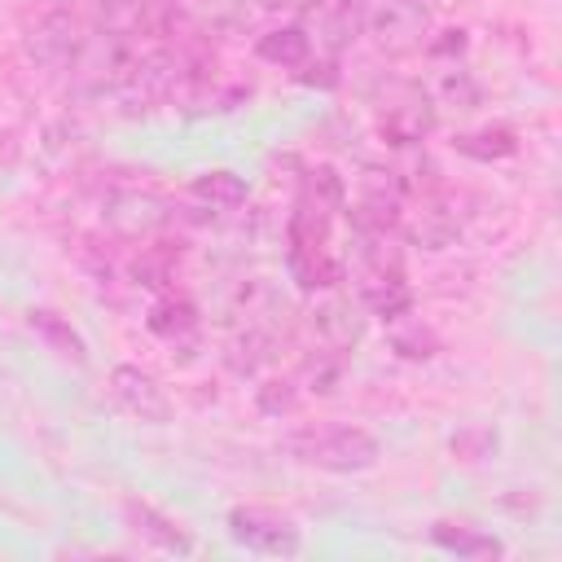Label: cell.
Segmentation results:
<instances>
[{"instance_id":"cell-22","label":"cell","mask_w":562,"mask_h":562,"mask_svg":"<svg viewBox=\"0 0 562 562\" xmlns=\"http://www.w3.org/2000/svg\"><path fill=\"white\" fill-rule=\"evenodd\" d=\"M127 272H132V285L167 290V281H171V250H162V246H140L136 259L127 263Z\"/></svg>"},{"instance_id":"cell-23","label":"cell","mask_w":562,"mask_h":562,"mask_svg":"<svg viewBox=\"0 0 562 562\" xmlns=\"http://www.w3.org/2000/svg\"><path fill=\"white\" fill-rule=\"evenodd\" d=\"M448 448H452L457 461H483V457L496 452V430H492V426H479V422H474V426H461Z\"/></svg>"},{"instance_id":"cell-19","label":"cell","mask_w":562,"mask_h":562,"mask_svg":"<svg viewBox=\"0 0 562 562\" xmlns=\"http://www.w3.org/2000/svg\"><path fill=\"white\" fill-rule=\"evenodd\" d=\"M312 329H316V347L351 351V342H360V316L351 312V303H338V299L312 312Z\"/></svg>"},{"instance_id":"cell-1","label":"cell","mask_w":562,"mask_h":562,"mask_svg":"<svg viewBox=\"0 0 562 562\" xmlns=\"http://www.w3.org/2000/svg\"><path fill=\"white\" fill-rule=\"evenodd\" d=\"M277 452L307 465V470H325V474H360L369 465H378L382 443L351 422H307L294 426L277 439Z\"/></svg>"},{"instance_id":"cell-10","label":"cell","mask_w":562,"mask_h":562,"mask_svg":"<svg viewBox=\"0 0 562 562\" xmlns=\"http://www.w3.org/2000/svg\"><path fill=\"white\" fill-rule=\"evenodd\" d=\"M123 522H127L145 544H154L158 553H176V558H189V553H193V536H189L176 518H167L162 509H154L149 501L127 496V501H123Z\"/></svg>"},{"instance_id":"cell-6","label":"cell","mask_w":562,"mask_h":562,"mask_svg":"<svg viewBox=\"0 0 562 562\" xmlns=\"http://www.w3.org/2000/svg\"><path fill=\"white\" fill-rule=\"evenodd\" d=\"M457 228H461V224H457V211H452L443 184L404 198V211H400V241H413V246H426V250H443V246H452Z\"/></svg>"},{"instance_id":"cell-11","label":"cell","mask_w":562,"mask_h":562,"mask_svg":"<svg viewBox=\"0 0 562 562\" xmlns=\"http://www.w3.org/2000/svg\"><path fill=\"white\" fill-rule=\"evenodd\" d=\"M307 22H312V31H316V44L329 53V57H338L351 40H356V31L364 26V9H360V0H312L307 4ZM307 31V35H312Z\"/></svg>"},{"instance_id":"cell-12","label":"cell","mask_w":562,"mask_h":562,"mask_svg":"<svg viewBox=\"0 0 562 562\" xmlns=\"http://www.w3.org/2000/svg\"><path fill=\"white\" fill-rule=\"evenodd\" d=\"M145 325H149V334L162 338L167 347H193V342H198V329H202L198 307H193L189 299H176V294H162V299L145 312Z\"/></svg>"},{"instance_id":"cell-21","label":"cell","mask_w":562,"mask_h":562,"mask_svg":"<svg viewBox=\"0 0 562 562\" xmlns=\"http://www.w3.org/2000/svg\"><path fill=\"white\" fill-rule=\"evenodd\" d=\"M189 193H193L198 202H206V206H220V211H233V206H241V202L250 198L246 180H241L237 171H224V167L202 171V176L189 184Z\"/></svg>"},{"instance_id":"cell-9","label":"cell","mask_w":562,"mask_h":562,"mask_svg":"<svg viewBox=\"0 0 562 562\" xmlns=\"http://www.w3.org/2000/svg\"><path fill=\"white\" fill-rule=\"evenodd\" d=\"M285 241H290V250H285L290 277L303 290H334V285H342L347 263L334 255L329 237H285Z\"/></svg>"},{"instance_id":"cell-24","label":"cell","mask_w":562,"mask_h":562,"mask_svg":"<svg viewBox=\"0 0 562 562\" xmlns=\"http://www.w3.org/2000/svg\"><path fill=\"white\" fill-rule=\"evenodd\" d=\"M294 79L299 83H307V88H334L338 83V61L334 57H325V61H316V53L294 70Z\"/></svg>"},{"instance_id":"cell-25","label":"cell","mask_w":562,"mask_h":562,"mask_svg":"<svg viewBox=\"0 0 562 562\" xmlns=\"http://www.w3.org/2000/svg\"><path fill=\"white\" fill-rule=\"evenodd\" d=\"M294 404H299L294 382H268V386H259V408L263 413H290Z\"/></svg>"},{"instance_id":"cell-5","label":"cell","mask_w":562,"mask_h":562,"mask_svg":"<svg viewBox=\"0 0 562 562\" xmlns=\"http://www.w3.org/2000/svg\"><path fill=\"white\" fill-rule=\"evenodd\" d=\"M351 220V233H400V211H404V193L395 171H378L369 167L356 184V198L342 206Z\"/></svg>"},{"instance_id":"cell-17","label":"cell","mask_w":562,"mask_h":562,"mask_svg":"<svg viewBox=\"0 0 562 562\" xmlns=\"http://www.w3.org/2000/svg\"><path fill=\"white\" fill-rule=\"evenodd\" d=\"M255 53H259V61H272L281 70H299L316 53V44H312L307 26H277V31L255 40Z\"/></svg>"},{"instance_id":"cell-8","label":"cell","mask_w":562,"mask_h":562,"mask_svg":"<svg viewBox=\"0 0 562 562\" xmlns=\"http://www.w3.org/2000/svg\"><path fill=\"white\" fill-rule=\"evenodd\" d=\"M110 395H114V404H119L123 413H132V417L145 422V426H167V422H171V400H167V391L158 386L154 373H145V369H136V364H114V369H110Z\"/></svg>"},{"instance_id":"cell-13","label":"cell","mask_w":562,"mask_h":562,"mask_svg":"<svg viewBox=\"0 0 562 562\" xmlns=\"http://www.w3.org/2000/svg\"><path fill=\"white\" fill-rule=\"evenodd\" d=\"M347 206V184L334 167H312L303 171L299 180V198H294V211H307V215H321V220H338Z\"/></svg>"},{"instance_id":"cell-15","label":"cell","mask_w":562,"mask_h":562,"mask_svg":"<svg viewBox=\"0 0 562 562\" xmlns=\"http://www.w3.org/2000/svg\"><path fill=\"white\" fill-rule=\"evenodd\" d=\"M430 540L457 558H501L505 553V540L483 531V527H470V522H452V518H439L430 522Z\"/></svg>"},{"instance_id":"cell-16","label":"cell","mask_w":562,"mask_h":562,"mask_svg":"<svg viewBox=\"0 0 562 562\" xmlns=\"http://www.w3.org/2000/svg\"><path fill=\"white\" fill-rule=\"evenodd\" d=\"M356 294H360V307L382 321H395L400 312L413 307V285L404 277H356Z\"/></svg>"},{"instance_id":"cell-18","label":"cell","mask_w":562,"mask_h":562,"mask_svg":"<svg viewBox=\"0 0 562 562\" xmlns=\"http://www.w3.org/2000/svg\"><path fill=\"white\" fill-rule=\"evenodd\" d=\"M386 338L400 360H435L439 356V334L422 316H413V307L400 312L395 321H386Z\"/></svg>"},{"instance_id":"cell-14","label":"cell","mask_w":562,"mask_h":562,"mask_svg":"<svg viewBox=\"0 0 562 562\" xmlns=\"http://www.w3.org/2000/svg\"><path fill=\"white\" fill-rule=\"evenodd\" d=\"M26 329H31L53 356H61V360H70V364H88V342H83V334H79L61 312H53V307H31V312H26Z\"/></svg>"},{"instance_id":"cell-3","label":"cell","mask_w":562,"mask_h":562,"mask_svg":"<svg viewBox=\"0 0 562 562\" xmlns=\"http://www.w3.org/2000/svg\"><path fill=\"white\" fill-rule=\"evenodd\" d=\"M364 35L386 57H413L430 40V0H369Z\"/></svg>"},{"instance_id":"cell-7","label":"cell","mask_w":562,"mask_h":562,"mask_svg":"<svg viewBox=\"0 0 562 562\" xmlns=\"http://www.w3.org/2000/svg\"><path fill=\"white\" fill-rule=\"evenodd\" d=\"M171 220H176V211H171L158 193L123 189V193H110V202H105V224H110L119 237H127V241H149V237H158Z\"/></svg>"},{"instance_id":"cell-4","label":"cell","mask_w":562,"mask_h":562,"mask_svg":"<svg viewBox=\"0 0 562 562\" xmlns=\"http://www.w3.org/2000/svg\"><path fill=\"white\" fill-rule=\"evenodd\" d=\"M228 536L241 549L268 553V558H299L303 553L299 522L281 509H268V505H233L228 509Z\"/></svg>"},{"instance_id":"cell-2","label":"cell","mask_w":562,"mask_h":562,"mask_svg":"<svg viewBox=\"0 0 562 562\" xmlns=\"http://www.w3.org/2000/svg\"><path fill=\"white\" fill-rule=\"evenodd\" d=\"M373 119H378V136L395 149H413L422 145L435 123H439V110L430 101V92L413 79H382L373 88Z\"/></svg>"},{"instance_id":"cell-20","label":"cell","mask_w":562,"mask_h":562,"mask_svg":"<svg viewBox=\"0 0 562 562\" xmlns=\"http://www.w3.org/2000/svg\"><path fill=\"white\" fill-rule=\"evenodd\" d=\"M452 149L474 158V162H501V158H509L518 149V136H514V127L496 123V127H479V132H457Z\"/></svg>"}]
</instances>
